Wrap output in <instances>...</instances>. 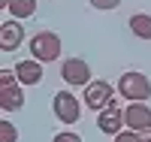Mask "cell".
I'll use <instances>...</instances> for the list:
<instances>
[{
    "label": "cell",
    "mask_w": 151,
    "mask_h": 142,
    "mask_svg": "<svg viewBox=\"0 0 151 142\" xmlns=\"http://www.w3.org/2000/svg\"><path fill=\"white\" fill-rule=\"evenodd\" d=\"M130 30L133 36H139V40H151V15H145V12H136V15H130Z\"/></svg>",
    "instance_id": "obj_11"
},
{
    "label": "cell",
    "mask_w": 151,
    "mask_h": 142,
    "mask_svg": "<svg viewBox=\"0 0 151 142\" xmlns=\"http://www.w3.org/2000/svg\"><path fill=\"white\" fill-rule=\"evenodd\" d=\"M118 94L130 103H145L151 97V82L145 73H136V70H127L118 79Z\"/></svg>",
    "instance_id": "obj_1"
},
{
    "label": "cell",
    "mask_w": 151,
    "mask_h": 142,
    "mask_svg": "<svg viewBox=\"0 0 151 142\" xmlns=\"http://www.w3.org/2000/svg\"><path fill=\"white\" fill-rule=\"evenodd\" d=\"M12 70H15L18 82H21L24 88H30V85H40V82H42V63H40V61H33V58H30V61H18Z\"/></svg>",
    "instance_id": "obj_10"
},
{
    "label": "cell",
    "mask_w": 151,
    "mask_h": 142,
    "mask_svg": "<svg viewBox=\"0 0 151 142\" xmlns=\"http://www.w3.org/2000/svg\"><path fill=\"white\" fill-rule=\"evenodd\" d=\"M97 127H100V133H106V136H118L121 127H124V109L118 103H112L103 112H97Z\"/></svg>",
    "instance_id": "obj_7"
},
{
    "label": "cell",
    "mask_w": 151,
    "mask_h": 142,
    "mask_svg": "<svg viewBox=\"0 0 151 142\" xmlns=\"http://www.w3.org/2000/svg\"><path fill=\"white\" fill-rule=\"evenodd\" d=\"M24 106V85L12 82V85H0V109L3 112H18Z\"/></svg>",
    "instance_id": "obj_9"
},
{
    "label": "cell",
    "mask_w": 151,
    "mask_h": 142,
    "mask_svg": "<svg viewBox=\"0 0 151 142\" xmlns=\"http://www.w3.org/2000/svg\"><path fill=\"white\" fill-rule=\"evenodd\" d=\"M30 55H33V61H40V63L58 61V58H60V36L52 33V30L33 33V36H30Z\"/></svg>",
    "instance_id": "obj_2"
},
{
    "label": "cell",
    "mask_w": 151,
    "mask_h": 142,
    "mask_svg": "<svg viewBox=\"0 0 151 142\" xmlns=\"http://www.w3.org/2000/svg\"><path fill=\"white\" fill-rule=\"evenodd\" d=\"M0 142H18V130H15V124L9 118L0 121Z\"/></svg>",
    "instance_id": "obj_13"
},
{
    "label": "cell",
    "mask_w": 151,
    "mask_h": 142,
    "mask_svg": "<svg viewBox=\"0 0 151 142\" xmlns=\"http://www.w3.org/2000/svg\"><path fill=\"white\" fill-rule=\"evenodd\" d=\"M139 139H142V142H151V130H142V133H139Z\"/></svg>",
    "instance_id": "obj_17"
},
{
    "label": "cell",
    "mask_w": 151,
    "mask_h": 142,
    "mask_svg": "<svg viewBox=\"0 0 151 142\" xmlns=\"http://www.w3.org/2000/svg\"><path fill=\"white\" fill-rule=\"evenodd\" d=\"M115 142H142V139H139L136 130H121V133L115 136Z\"/></svg>",
    "instance_id": "obj_15"
},
{
    "label": "cell",
    "mask_w": 151,
    "mask_h": 142,
    "mask_svg": "<svg viewBox=\"0 0 151 142\" xmlns=\"http://www.w3.org/2000/svg\"><path fill=\"white\" fill-rule=\"evenodd\" d=\"M115 103V88H112L109 82L103 79H97L85 88V106L88 109H94V112H103L106 106H112Z\"/></svg>",
    "instance_id": "obj_4"
},
{
    "label": "cell",
    "mask_w": 151,
    "mask_h": 142,
    "mask_svg": "<svg viewBox=\"0 0 151 142\" xmlns=\"http://www.w3.org/2000/svg\"><path fill=\"white\" fill-rule=\"evenodd\" d=\"M94 9H103V12H109V9H118V3L121 0H88Z\"/></svg>",
    "instance_id": "obj_14"
},
{
    "label": "cell",
    "mask_w": 151,
    "mask_h": 142,
    "mask_svg": "<svg viewBox=\"0 0 151 142\" xmlns=\"http://www.w3.org/2000/svg\"><path fill=\"white\" fill-rule=\"evenodd\" d=\"M0 6H3V9H6V6H9V0H0Z\"/></svg>",
    "instance_id": "obj_18"
},
{
    "label": "cell",
    "mask_w": 151,
    "mask_h": 142,
    "mask_svg": "<svg viewBox=\"0 0 151 142\" xmlns=\"http://www.w3.org/2000/svg\"><path fill=\"white\" fill-rule=\"evenodd\" d=\"M124 124H127V130H151V106L148 103H130L127 109H124Z\"/></svg>",
    "instance_id": "obj_6"
},
{
    "label": "cell",
    "mask_w": 151,
    "mask_h": 142,
    "mask_svg": "<svg viewBox=\"0 0 151 142\" xmlns=\"http://www.w3.org/2000/svg\"><path fill=\"white\" fill-rule=\"evenodd\" d=\"M6 12L15 21H21V18H30L33 12H36V0H9V6H6Z\"/></svg>",
    "instance_id": "obj_12"
},
{
    "label": "cell",
    "mask_w": 151,
    "mask_h": 142,
    "mask_svg": "<svg viewBox=\"0 0 151 142\" xmlns=\"http://www.w3.org/2000/svg\"><path fill=\"white\" fill-rule=\"evenodd\" d=\"M24 43V27H21V21H3L0 24V48L3 51H15L18 45Z\"/></svg>",
    "instance_id": "obj_8"
},
{
    "label": "cell",
    "mask_w": 151,
    "mask_h": 142,
    "mask_svg": "<svg viewBox=\"0 0 151 142\" xmlns=\"http://www.w3.org/2000/svg\"><path fill=\"white\" fill-rule=\"evenodd\" d=\"M60 79L73 88H88L91 85V67H88V61L82 58H67L60 63Z\"/></svg>",
    "instance_id": "obj_5"
},
{
    "label": "cell",
    "mask_w": 151,
    "mask_h": 142,
    "mask_svg": "<svg viewBox=\"0 0 151 142\" xmlns=\"http://www.w3.org/2000/svg\"><path fill=\"white\" fill-rule=\"evenodd\" d=\"M52 109H55V118L64 121V124H76L82 118V103H79V97L70 94V91H58L55 100H52Z\"/></svg>",
    "instance_id": "obj_3"
},
{
    "label": "cell",
    "mask_w": 151,
    "mask_h": 142,
    "mask_svg": "<svg viewBox=\"0 0 151 142\" xmlns=\"http://www.w3.org/2000/svg\"><path fill=\"white\" fill-rule=\"evenodd\" d=\"M55 142H82V136H79V133H73V130H64V133H58V136H55Z\"/></svg>",
    "instance_id": "obj_16"
}]
</instances>
